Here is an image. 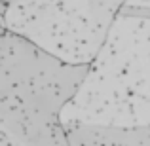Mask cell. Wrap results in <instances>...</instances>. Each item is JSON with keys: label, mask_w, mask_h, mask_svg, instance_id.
I'll use <instances>...</instances> for the list:
<instances>
[{"label": "cell", "mask_w": 150, "mask_h": 146, "mask_svg": "<svg viewBox=\"0 0 150 146\" xmlns=\"http://www.w3.org/2000/svg\"><path fill=\"white\" fill-rule=\"evenodd\" d=\"M89 65H69L4 30L0 36V127L21 146H67L61 112Z\"/></svg>", "instance_id": "obj_1"}, {"label": "cell", "mask_w": 150, "mask_h": 146, "mask_svg": "<svg viewBox=\"0 0 150 146\" xmlns=\"http://www.w3.org/2000/svg\"><path fill=\"white\" fill-rule=\"evenodd\" d=\"M148 17L118 15L84 82L61 112L67 121L148 127Z\"/></svg>", "instance_id": "obj_2"}, {"label": "cell", "mask_w": 150, "mask_h": 146, "mask_svg": "<svg viewBox=\"0 0 150 146\" xmlns=\"http://www.w3.org/2000/svg\"><path fill=\"white\" fill-rule=\"evenodd\" d=\"M125 0H10L4 29L69 65H89Z\"/></svg>", "instance_id": "obj_3"}, {"label": "cell", "mask_w": 150, "mask_h": 146, "mask_svg": "<svg viewBox=\"0 0 150 146\" xmlns=\"http://www.w3.org/2000/svg\"><path fill=\"white\" fill-rule=\"evenodd\" d=\"M67 146H150V127H110L67 121Z\"/></svg>", "instance_id": "obj_4"}, {"label": "cell", "mask_w": 150, "mask_h": 146, "mask_svg": "<svg viewBox=\"0 0 150 146\" xmlns=\"http://www.w3.org/2000/svg\"><path fill=\"white\" fill-rule=\"evenodd\" d=\"M0 146H21L19 142H15L2 127H0Z\"/></svg>", "instance_id": "obj_5"}, {"label": "cell", "mask_w": 150, "mask_h": 146, "mask_svg": "<svg viewBox=\"0 0 150 146\" xmlns=\"http://www.w3.org/2000/svg\"><path fill=\"white\" fill-rule=\"evenodd\" d=\"M6 10H8V4L0 2V17H4V13H6Z\"/></svg>", "instance_id": "obj_6"}, {"label": "cell", "mask_w": 150, "mask_h": 146, "mask_svg": "<svg viewBox=\"0 0 150 146\" xmlns=\"http://www.w3.org/2000/svg\"><path fill=\"white\" fill-rule=\"evenodd\" d=\"M4 30H6V29H4V27H0V36H2V32H4Z\"/></svg>", "instance_id": "obj_7"}, {"label": "cell", "mask_w": 150, "mask_h": 146, "mask_svg": "<svg viewBox=\"0 0 150 146\" xmlns=\"http://www.w3.org/2000/svg\"><path fill=\"white\" fill-rule=\"evenodd\" d=\"M0 2H4V4H8V2H10V0H0Z\"/></svg>", "instance_id": "obj_8"}]
</instances>
